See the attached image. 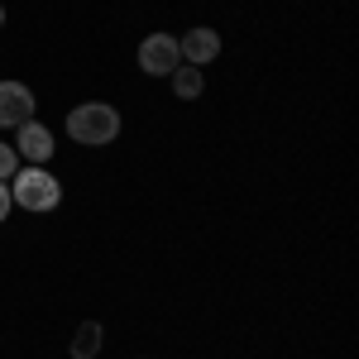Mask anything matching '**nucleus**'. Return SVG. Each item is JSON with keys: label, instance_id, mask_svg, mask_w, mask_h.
Returning a JSON list of instances; mask_svg holds the SVG:
<instances>
[{"label": "nucleus", "instance_id": "9", "mask_svg": "<svg viewBox=\"0 0 359 359\" xmlns=\"http://www.w3.org/2000/svg\"><path fill=\"white\" fill-rule=\"evenodd\" d=\"M20 172V154H15V144H0V182H10Z\"/></svg>", "mask_w": 359, "mask_h": 359}, {"label": "nucleus", "instance_id": "10", "mask_svg": "<svg viewBox=\"0 0 359 359\" xmlns=\"http://www.w3.org/2000/svg\"><path fill=\"white\" fill-rule=\"evenodd\" d=\"M10 206H15V201H10V187H5V182H0V221H5V216H10Z\"/></svg>", "mask_w": 359, "mask_h": 359}, {"label": "nucleus", "instance_id": "3", "mask_svg": "<svg viewBox=\"0 0 359 359\" xmlns=\"http://www.w3.org/2000/svg\"><path fill=\"white\" fill-rule=\"evenodd\" d=\"M177 62H182V53H177V39H172V34H149V39L139 43V67H144L149 77H172Z\"/></svg>", "mask_w": 359, "mask_h": 359}, {"label": "nucleus", "instance_id": "5", "mask_svg": "<svg viewBox=\"0 0 359 359\" xmlns=\"http://www.w3.org/2000/svg\"><path fill=\"white\" fill-rule=\"evenodd\" d=\"M34 120V91L25 82H0V130Z\"/></svg>", "mask_w": 359, "mask_h": 359}, {"label": "nucleus", "instance_id": "1", "mask_svg": "<svg viewBox=\"0 0 359 359\" xmlns=\"http://www.w3.org/2000/svg\"><path fill=\"white\" fill-rule=\"evenodd\" d=\"M10 201L25 206V211H53L57 201H62V182H57L48 168L25 163L15 177H10Z\"/></svg>", "mask_w": 359, "mask_h": 359}, {"label": "nucleus", "instance_id": "8", "mask_svg": "<svg viewBox=\"0 0 359 359\" xmlns=\"http://www.w3.org/2000/svg\"><path fill=\"white\" fill-rule=\"evenodd\" d=\"M172 91H177L182 101H196V96L206 91V77H201V67H192V62H177V67H172Z\"/></svg>", "mask_w": 359, "mask_h": 359}, {"label": "nucleus", "instance_id": "2", "mask_svg": "<svg viewBox=\"0 0 359 359\" xmlns=\"http://www.w3.org/2000/svg\"><path fill=\"white\" fill-rule=\"evenodd\" d=\"M67 135L77 139V144L101 149V144H111V139L120 135V111L106 106V101H82L77 111L67 115Z\"/></svg>", "mask_w": 359, "mask_h": 359}, {"label": "nucleus", "instance_id": "11", "mask_svg": "<svg viewBox=\"0 0 359 359\" xmlns=\"http://www.w3.org/2000/svg\"><path fill=\"white\" fill-rule=\"evenodd\" d=\"M0 25H5V10H0Z\"/></svg>", "mask_w": 359, "mask_h": 359}, {"label": "nucleus", "instance_id": "4", "mask_svg": "<svg viewBox=\"0 0 359 359\" xmlns=\"http://www.w3.org/2000/svg\"><path fill=\"white\" fill-rule=\"evenodd\" d=\"M53 130L48 125H39V120H25L20 125V139H15V154L25 158V163H34V168H43L48 158H53Z\"/></svg>", "mask_w": 359, "mask_h": 359}, {"label": "nucleus", "instance_id": "6", "mask_svg": "<svg viewBox=\"0 0 359 359\" xmlns=\"http://www.w3.org/2000/svg\"><path fill=\"white\" fill-rule=\"evenodd\" d=\"M177 53H182V62H192V67H206V62H216V53H221V34L196 25L177 39Z\"/></svg>", "mask_w": 359, "mask_h": 359}, {"label": "nucleus", "instance_id": "7", "mask_svg": "<svg viewBox=\"0 0 359 359\" xmlns=\"http://www.w3.org/2000/svg\"><path fill=\"white\" fill-rule=\"evenodd\" d=\"M101 345H106L101 321H82L77 335H72V359H96V355H101Z\"/></svg>", "mask_w": 359, "mask_h": 359}]
</instances>
